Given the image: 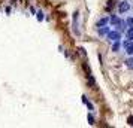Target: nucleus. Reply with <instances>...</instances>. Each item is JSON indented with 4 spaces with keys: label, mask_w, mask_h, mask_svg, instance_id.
<instances>
[{
    "label": "nucleus",
    "mask_w": 133,
    "mask_h": 128,
    "mask_svg": "<svg viewBox=\"0 0 133 128\" xmlns=\"http://www.w3.org/2000/svg\"><path fill=\"white\" fill-rule=\"evenodd\" d=\"M115 27H117V30L120 31V33H123V31L126 33V30H127V27H129V25H127L126 21H123V19H121V21H120L117 25H115Z\"/></svg>",
    "instance_id": "nucleus-4"
},
{
    "label": "nucleus",
    "mask_w": 133,
    "mask_h": 128,
    "mask_svg": "<svg viewBox=\"0 0 133 128\" xmlns=\"http://www.w3.org/2000/svg\"><path fill=\"white\" fill-rule=\"evenodd\" d=\"M121 48V42L120 40H115V42H112V52H118Z\"/></svg>",
    "instance_id": "nucleus-8"
},
{
    "label": "nucleus",
    "mask_w": 133,
    "mask_h": 128,
    "mask_svg": "<svg viewBox=\"0 0 133 128\" xmlns=\"http://www.w3.org/2000/svg\"><path fill=\"white\" fill-rule=\"evenodd\" d=\"M87 121H88V124H90V125H94V116L90 113V115L87 116Z\"/></svg>",
    "instance_id": "nucleus-12"
},
{
    "label": "nucleus",
    "mask_w": 133,
    "mask_h": 128,
    "mask_svg": "<svg viewBox=\"0 0 133 128\" xmlns=\"http://www.w3.org/2000/svg\"><path fill=\"white\" fill-rule=\"evenodd\" d=\"M109 30H111V27H108V24L102 25V27H97V33H99L100 36H106L109 33Z\"/></svg>",
    "instance_id": "nucleus-3"
},
{
    "label": "nucleus",
    "mask_w": 133,
    "mask_h": 128,
    "mask_svg": "<svg viewBox=\"0 0 133 128\" xmlns=\"http://www.w3.org/2000/svg\"><path fill=\"white\" fill-rule=\"evenodd\" d=\"M130 11V3L127 2V0H121L120 3H118V12L120 13H126Z\"/></svg>",
    "instance_id": "nucleus-2"
},
{
    "label": "nucleus",
    "mask_w": 133,
    "mask_h": 128,
    "mask_svg": "<svg viewBox=\"0 0 133 128\" xmlns=\"http://www.w3.org/2000/svg\"><path fill=\"white\" fill-rule=\"evenodd\" d=\"M85 106L88 107V110H93V109H94V107H93V104H91L90 101H87V103H85Z\"/></svg>",
    "instance_id": "nucleus-15"
},
{
    "label": "nucleus",
    "mask_w": 133,
    "mask_h": 128,
    "mask_svg": "<svg viewBox=\"0 0 133 128\" xmlns=\"http://www.w3.org/2000/svg\"><path fill=\"white\" fill-rule=\"evenodd\" d=\"M108 22H109V18H108V17H103V18H100L99 21H97L96 25H97V27H102V25H106Z\"/></svg>",
    "instance_id": "nucleus-6"
},
{
    "label": "nucleus",
    "mask_w": 133,
    "mask_h": 128,
    "mask_svg": "<svg viewBox=\"0 0 133 128\" xmlns=\"http://www.w3.org/2000/svg\"><path fill=\"white\" fill-rule=\"evenodd\" d=\"M126 39L133 40V27H127V30H126Z\"/></svg>",
    "instance_id": "nucleus-9"
},
{
    "label": "nucleus",
    "mask_w": 133,
    "mask_h": 128,
    "mask_svg": "<svg viewBox=\"0 0 133 128\" xmlns=\"http://www.w3.org/2000/svg\"><path fill=\"white\" fill-rule=\"evenodd\" d=\"M124 63H126V66L129 69H133V55H129V58H127Z\"/></svg>",
    "instance_id": "nucleus-10"
},
{
    "label": "nucleus",
    "mask_w": 133,
    "mask_h": 128,
    "mask_svg": "<svg viewBox=\"0 0 133 128\" xmlns=\"http://www.w3.org/2000/svg\"><path fill=\"white\" fill-rule=\"evenodd\" d=\"M121 19L118 18V17H117V15H112V17H111V18H109V24L112 25V27H115V25L118 24V22H120Z\"/></svg>",
    "instance_id": "nucleus-5"
},
{
    "label": "nucleus",
    "mask_w": 133,
    "mask_h": 128,
    "mask_svg": "<svg viewBox=\"0 0 133 128\" xmlns=\"http://www.w3.org/2000/svg\"><path fill=\"white\" fill-rule=\"evenodd\" d=\"M36 18H37V21H43V12L42 11H36Z\"/></svg>",
    "instance_id": "nucleus-11"
},
{
    "label": "nucleus",
    "mask_w": 133,
    "mask_h": 128,
    "mask_svg": "<svg viewBox=\"0 0 133 128\" xmlns=\"http://www.w3.org/2000/svg\"><path fill=\"white\" fill-rule=\"evenodd\" d=\"M124 49H126V54L127 55H133V40H130V42H129V45H127Z\"/></svg>",
    "instance_id": "nucleus-7"
},
{
    "label": "nucleus",
    "mask_w": 133,
    "mask_h": 128,
    "mask_svg": "<svg viewBox=\"0 0 133 128\" xmlns=\"http://www.w3.org/2000/svg\"><path fill=\"white\" fill-rule=\"evenodd\" d=\"M78 51H79V54H81V55H84V57H85V49L84 48H79Z\"/></svg>",
    "instance_id": "nucleus-16"
},
{
    "label": "nucleus",
    "mask_w": 133,
    "mask_h": 128,
    "mask_svg": "<svg viewBox=\"0 0 133 128\" xmlns=\"http://www.w3.org/2000/svg\"><path fill=\"white\" fill-rule=\"evenodd\" d=\"M106 37H108V40H111V42H115V40H120L121 39V33L118 30H109Z\"/></svg>",
    "instance_id": "nucleus-1"
},
{
    "label": "nucleus",
    "mask_w": 133,
    "mask_h": 128,
    "mask_svg": "<svg viewBox=\"0 0 133 128\" xmlns=\"http://www.w3.org/2000/svg\"><path fill=\"white\" fill-rule=\"evenodd\" d=\"M127 122H129V125L133 127V116H129V118H127Z\"/></svg>",
    "instance_id": "nucleus-14"
},
{
    "label": "nucleus",
    "mask_w": 133,
    "mask_h": 128,
    "mask_svg": "<svg viewBox=\"0 0 133 128\" xmlns=\"http://www.w3.org/2000/svg\"><path fill=\"white\" fill-rule=\"evenodd\" d=\"M87 101H88V100H87V97H85V95H82V103H87Z\"/></svg>",
    "instance_id": "nucleus-17"
},
{
    "label": "nucleus",
    "mask_w": 133,
    "mask_h": 128,
    "mask_svg": "<svg viewBox=\"0 0 133 128\" xmlns=\"http://www.w3.org/2000/svg\"><path fill=\"white\" fill-rule=\"evenodd\" d=\"M126 22H127L129 27H133V17H129V18L126 19Z\"/></svg>",
    "instance_id": "nucleus-13"
}]
</instances>
